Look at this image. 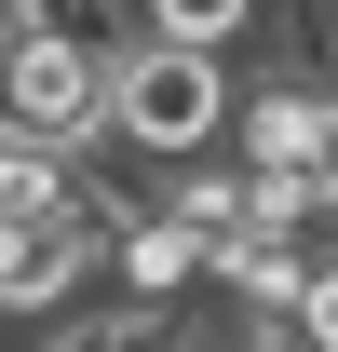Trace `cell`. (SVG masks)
Here are the masks:
<instances>
[{"label":"cell","instance_id":"1","mask_svg":"<svg viewBox=\"0 0 338 352\" xmlns=\"http://www.w3.org/2000/svg\"><path fill=\"white\" fill-rule=\"evenodd\" d=\"M216 135H230V54H176V41H135L109 68V149L135 163H203Z\"/></svg>","mask_w":338,"mask_h":352},{"label":"cell","instance_id":"2","mask_svg":"<svg viewBox=\"0 0 338 352\" xmlns=\"http://www.w3.org/2000/svg\"><path fill=\"white\" fill-rule=\"evenodd\" d=\"M109 68H122V54L27 28V41L0 54V135H14V149H54V163H95V149H109Z\"/></svg>","mask_w":338,"mask_h":352},{"label":"cell","instance_id":"3","mask_svg":"<svg viewBox=\"0 0 338 352\" xmlns=\"http://www.w3.org/2000/svg\"><path fill=\"white\" fill-rule=\"evenodd\" d=\"M27 352H176V311H122V298H82V311H54Z\"/></svg>","mask_w":338,"mask_h":352},{"label":"cell","instance_id":"4","mask_svg":"<svg viewBox=\"0 0 338 352\" xmlns=\"http://www.w3.org/2000/svg\"><path fill=\"white\" fill-rule=\"evenodd\" d=\"M244 28H257V0H149V41L176 54H244Z\"/></svg>","mask_w":338,"mask_h":352}]
</instances>
